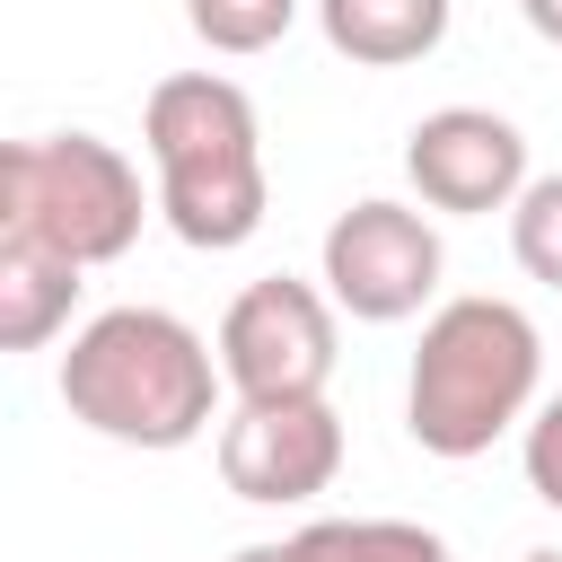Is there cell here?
<instances>
[{"instance_id": "obj_1", "label": "cell", "mask_w": 562, "mask_h": 562, "mask_svg": "<svg viewBox=\"0 0 562 562\" xmlns=\"http://www.w3.org/2000/svg\"><path fill=\"white\" fill-rule=\"evenodd\" d=\"M211 351L176 307H105L61 351V404L114 448H193L228 386Z\"/></svg>"}, {"instance_id": "obj_2", "label": "cell", "mask_w": 562, "mask_h": 562, "mask_svg": "<svg viewBox=\"0 0 562 562\" xmlns=\"http://www.w3.org/2000/svg\"><path fill=\"white\" fill-rule=\"evenodd\" d=\"M536 378H544V334L518 299H439L422 342H413V378H404V430L422 457H483L492 439H509L536 413Z\"/></svg>"}, {"instance_id": "obj_3", "label": "cell", "mask_w": 562, "mask_h": 562, "mask_svg": "<svg viewBox=\"0 0 562 562\" xmlns=\"http://www.w3.org/2000/svg\"><path fill=\"white\" fill-rule=\"evenodd\" d=\"M140 140L158 167V211L193 255H228L263 228V123L255 97L220 70H176L140 105Z\"/></svg>"}, {"instance_id": "obj_4", "label": "cell", "mask_w": 562, "mask_h": 562, "mask_svg": "<svg viewBox=\"0 0 562 562\" xmlns=\"http://www.w3.org/2000/svg\"><path fill=\"white\" fill-rule=\"evenodd\" d=\"M149 220L140 167L97 140V132H35L0 149V237H35L53 255H70L79 272L132 255Z\"/></svg>"}, {"instance_id": "obj_5", "label": "cell", "mask_w": 562, "mask_h": 562, "mask_svg": "<svg viewBox=\"0 0 562 562\" xmlns=\"http://www.w3.org/2000/svg\"><path fill=\"white\" fill-rule=\"evenodd\" d=\"M439 272H448L439 228H430L413 202H386V193L334 211V228H325V246H316L325 299H334L342 316H360V325H404V316H422V307L439 299Z\"/></svg>"}, {"instance_id": "obj_6", "label": "cell", "mask_w": 562, "mask_h": 562, "mask_svg": "<svg viewBox=\"0 0 562 562\" xmlns=\"http://www.w3.org/2000/svg\"><path fill=\"white\" fill-rule=\"evenodd\" d=\"M334 299L316 281L263 272L228 299L220 316V378L237 404H272V395H325L334 378Z\"/></svg>"}, {"instance_id": "obj_7", "label": "cell", "mask_w": 562, "mask_h": 562, "mask_svg": "<svg viewBox=\"0 0 562 562\" xmlns=\"http://www.w3.org/2000/svg\"><path fill=\"white\" fill-rule=\"evenodd\" d=\"M342 413L325 395H272V404H237L220 422V483L255 509H290L334 492L342 474Z\"/></svg>"}, {"instance_id": "obj_8", "label": "cell", "mask_w": 562, "mask_h": 562, "mask_svg": "<svg viewBox=\"0 0 562 562\" xmlns=\"http://www.w3.org/2000/svg\"><path fill=\"white\" fill-rule=\"evenodd\" d=\"M404 176L430 211H457V220H483V211H509L536 176H527V132L492 105H439L404 132Z\"/></svg>"}, {"instance_id": "obj_9", "label": "cell", "mask_w": 562, "mask_h": 562, "mask_svg": "<svg viewBox=\"0 0 562 562\" xmlns=\"http://www.w3.org/2000/svg\"><path fill=\"white\" fill-rule=\"evenodd\" d=\"M316 26L351 70H404L448 44V0H316Z\"/></svg>"}, {"instance_id": "obj_10", "label": "cell", "mask_w": 562, "mask_h": 562, "mask_svg": "<svg viewBox=\"0 0 562 562\" xmlns=\"http://www.w3.org/2000/svg\"><path fill=\"white\" fill-rule=\"evenodd\" d=\"M79 307V263L35 246V237H0V351H44Z\"/></svg>"}, {"instance_id": "obj_11", "label": "cell", "mask_w": 562, "mask_h": 562, "mask_svg": "<svg viewBox=\"0 0 562 562\" xmlns=\"http://www.w3.org/2000/svg\"><path fill=\"white\" fill-rule=\"evenodd\" d=\"M290 544H299V562H457L448 536L422 518H316Z\"/></svg>"}, {"instance_id": "obj_12", "label": "cell", "mask_w": 562, "mask_h": 562, "mask_svg": "<svg viewBox=\"0 0 562 562\" xmlns=\"http://www.w3.org/2000/svg\"><path fill=\"white\" fill-rule=\"evenodd\" d=\"M184 26L211 53H272L299 26V0H184Z\"/></svg>"}, {"instance_id": "obj_13", "label": "cell", "mask_w": 562, "mask_h": 562, "mask_svg": "<svg viewBox=\"0 0 562 562\" xmlns=\"http://www.w3.org/2000/svg\"><path fill=\"white\" fill-rule=\"evenodd\" d=\"M509 255L527 281L562 290V176H536L518 202H509Z\"/></svg>"}, {"instance_id": "obj_14", "label": "cell", "mask_w": 562, "mask_h": 562, "mask_svg": "<svg viewBox=\"0 0 562 562\" xmlns=\"http://www.w3.org/2000/svg\"><path fill=\"white\" fill-rule=\"evenodd\" d=\"M527 492L544 509H562V395H544L527 413Z\"/></svg>"}, {"instance_id": "obj_15", "label": "cell", "mask_w": 562, "mask_h": 562, "mask_svg": "<svg viewBox=\"0 0 562 562\" xmlns=\"http://www.w3.org/2000/svg\"><path fill=\"white\" fill-rule=\"evenodd\" d=\"M518 18H527L544 44H562V0H518Z\"/></svg>"}, {"instance_id": "obj_16", "label": "cell", "mask_w": 562, "mask_h": 562, "mask_svg": "<svg viewBox=\"0 0 562 562\" xmlns=\"http://www.w3.org/2000/svg\"><path fill=\"white\" fill-rule=\"evenodd\" d=\"M228 562H299V544H290V536H281V544H237Z\"/></svg>"}, {"instance_id": "obj_17", "label": "cell", "mask_w": 562, "mask_h": 562, "mask_svg": "<svg viewBox=\"0 0 562 562\" xmlns=\"http://www.w3.org/2000/svg\"><path fill=\"white\" fill-rule=\"evenodd\" d=\"M518 562H562V553H553V544H544V553H518Z\"/></svg>"}]
</instances>
